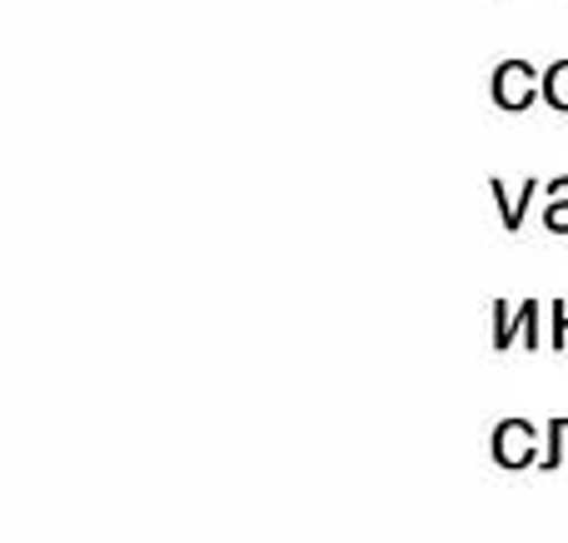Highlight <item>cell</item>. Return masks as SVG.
<instances>
[{"label":"cell","instance_id":"1","mask_svg":"<svg viewBox=\"0 0 568 543\" xmlns=\"http://www.w3.org/2000/svg\"><path fill=\"white\" fill-rule=\"evenodd\" d=\"M539 80L544 75H534V65L529 60H504L499 70H494V105L499 110H514V115H524V110L539 100Z\"/></svg>","mask_w":568,"mask_h":543},{"label":"cell","instance_id":"2","mask_svg":"<svg viewBox=\"0 0 568 543\" xmlns=\"http://www.w3.org/2000/svg\"><path fill=\"white\" fill-rule=\"evenodd\" d=\"M534 189H539V180L529 175V180H524V189H519V205H514L509 189H504V180L489 175V195H494V205H499V215H504V235H519V229H524V209H529Z\"/></svg>","mask_w":568,"mask_h":543},{"label":"cell","instance_id":"7","mask_svg":"<svg viewBox=\"0 0 568 543\" xmlns=\"http://www.w3.org/2000/svg\"><path fill=\"white\" fill-rule=\"evenodd\" d=\"M554 349H564L568 345V305H564V299H554Z\"/></svg>","mask_w":568,"mask_h":543},{"label":"cell","instance_id":"5","mask_svg":"<svg viewBox=\"0 0 568 543\" xmlns=\"http://www.w3.org/2000/svg\"><path fill=\"white\" fill-rule=\"evenodd\" d=\"M519 335H524V345H539V305H534V299H524L519 305Z\"/></svg>","mask_w":568,"mask_h":543},{"label":"cell","instance_id":"3","mask_svg":"<svg viewBox=\"0 0 568 543\" xmlns=\"http://www.w3.org/2000/svg\"><path fill=\"white\" fill-rule=\"evenodd\" d=\"M539 95L549 100L554 110H564V115H568V60H554V65L544 70V80H539Z\"/></svg>","mask_w":568,"mask_h":543},{"label":"cell","instance_id":"4","mask_svg":"<svg viewBox=\"0 0 568 543\" xmlns=\"http://www.w3.org/2000/svg\"><path fill=\"white\" fill-rule=\"evenodd\" d=\"M549 195H564V205H559V199H554V205L544 209V225H549L554 235H568V175L549 180Z\"/></svg>","mask_w":568,"mask_h":543},{"label":"cell","instance_id":"6","mask_svg":"<svg viewBox=\"0 0 568 543\" xmlns=\"http://www.w3.org/2000/svg\"><path fill=\"white\" fill-rule=\"evenodd\" d=\"M494 325H499V335H494V345H499V349H509L514 325H509V305H504V299H499V305H494Z\"/></svg>","mask_w":568,"mask_h":543}]
</instances>
